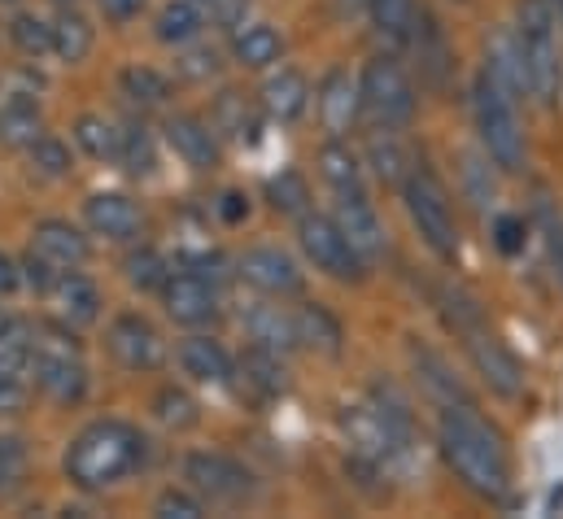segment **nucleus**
<instances>
[{
	"instance_id": "1",
	"label": "nucleus",
	"mask_w": 563,
	"mask_h": 519,
	"mask_svg": "<svg viewBox=\"0 0 563 519\" xmlns=\"http://www.w3.org/2000/svg\"><path fill=\"white\" fill-rule=\"evenodd\" d=\"M437 441L445 463L454 467V476L489 503H507L511 498V463H507V441L498 428H489L467 401H450L441 410L437 423Z\"/></svg>"
},
{
	"instance_id": "2",
	"label": "nucleus",
	"mask_w": 563,
	"mask_h": 519,
	"mask_svg": "<svg viewBox=\"0 0 563 519\" xmlns=\"http://www.w3.org/2000/svg\"><path fill=\"white\" fill-rule=\"evenodd\" d=\"M144 459V437L123 423V419H97L88 423L70 450H66V476L70 485L97 494V489H110L119 485L123 476H132Z\"/></svg>"
},
{
	"instance_id": "3",
	"label": "nucleus",
	"mask_w": 563,
	"mask_h": 519,
	"mask_svg": "<svg viewBox=\"0 0 563 519\" xmlns=\"http://www.w3.org/2000/svg\"><path fill=\"white\" fill-rule=\"evenodd\" d=\"M516 35L525 53V84L542 106H555L563 88V57L555 40V13L547 0H520L516 9Z\"/></svg>"
},
{
	"instance_id": "4",
	"label": "nucleus",
	"mask_w": 563,
	"mask_h": 519,
	"mask_svg": "<svg viewBox=\"0 0 563 519\" xmlns=\"http://www.w3.org/2000/svg\"><path fill=\"white\" fill-rule=\"evenodd\" d=\"M472 114H476V131H481L489 162L503 166L507 175H520L525 170V131L516 119L511 92H503V84L489 70H481V79L472 88Z\"/></svg>"
},
{
	"instance_id": "5",
	"label": "nucleus",
	"mask_w": 563,
	"mask_h": 519,
	"mask_svg": "<svg viewBox=\"0 0 563 519\" xmlns=\"http://www.w3.org/2000/svg\"><path fill=\"white\" fill-rule=\"evenodd\" d=\"M402 201H407V214H411L416 232L423 236V245L437 258H454L459 254V228H454V210H450L445 184L428 166H411V175L402 179Z\"/></svg>"
},
{
	"instance_id": "6",
	"label": "nucleus",
	"mask_w": 563,
	"mask_h": 519,
	"mask_svg": "<svg viewBox=\"0 0 563 519\" xmlns=\"http://www.w3.org/2000/svg\"><path fill=\"white\" fill-rule=\"evenodd\" d=\"M358 97H363V110L385 128H402L416 119V88L394 57H372L363 66Z\"/></svg>"
},
{
	"instance_id": "7",
	"label": "nucleus",
	"mask_w": 563,
	"mask_h": 519,
	"mask_svg": "<svg viewBox=\"0 0 563 519\" xmlns=\"http://www.w3.org/2000/svg\"><path fill=\"white\" fill-rule=\"evenodd\" d=\"M297 241L306 250V258L314 262V270L341 279V284H358L367 275V262L358 258V250L345 241V232L336 228V219L328 214H301L297 219Z\"/></svg>"
},
{
	"instance_id": "8",
	"label": "nucleus",
	"mask_w": 563,
	"mask_h": 519,
	"mask_svg": "<svg viewBox=\"0 0 563 519\" xmlns=\"http://www.w3.org/2000/svg\"><path fill=\"white\" fill-rule=\"evenodd\" d=\"M463 345H467V358L481 372V380L498 393V397L516 401L525 393V367H520V358L485 328V319L472 323V328H463Z\"/></svg>"
},
{
	"instance_id": "9",
	"label": "nucleus",
	"mask_w": 563,
	"mask_h": 519,
	"mask_svg": "<svg viewBox=\"0 0 563 519\" xmlns=\"http://www.w3.org/2000/svg\"><path fill=\"white\" fill-rule=\"evenodd\" d=\"M184 476L197 494L214 498V503H245L254 498V472L228 454H214V450H201V454H188L184 463Z\"/></svg>"
},
{
	"instance_id": "10",
	"label": "nucleus",
	"mask_w": 563,
	"mask_h": 519,
	"mask_svg": "<svg viewBox=\"0 0 563 519\" xmlns=\"http://www.w3.org/2000/svg\"><path fill=\"white\" fill-rule=\"evenodd\" d=\"M110 341V354L128 367V372H157L162 358H166V345H162V332L144 319V314H119L106 332Z\"/></svg>"
},
{
	"instance_id": "11",
	"label": "nucleus",
	"mask_w": 563,
	"mask_h": 519,
	"mask_svg": "<svg viewBox=\"0 0 563 519\" xmlns=\"http://www.w3.org/2000/svg\"><path fill=\"white\" fill-rule=\"evenodd\" d=\"M162 306H166V314L175 323L201 328V323H210L219 314V292H214V284L201 270H179V275H166Z\"/></svg>"
},
{
	"instance_id": "12",
	"label": "nucleus",
	"mask_w": 563,
	"mask_h": 519,
	"mask_svg": "<svg viewBox=\"0 0 563 519\" xmlns=\"http://www.w3.org/2000/svg\"><path fill=\"white\" fill-rule=\"evenodd\" d=\"M332 219H336V228L345 232V241L358 250V258L367 262V266L385 254V223H380V214L372 210L367 192H341Z\"/></svg>"
},
{
	"instance_id": "13",
	"label": "nucleus",
	"mask_w": 563,
	"mask_h": 519,
	"mask_svg": "<svg viewBox=\"0 0 563 519\" xmlns=\"http://www.w3.org/2000/svg\"><path fill=\"white\" fill-rule=\"evenodd\" d=\"M236 270H241V279L250 288H258L267 297H292V292H301V266L288 258L284 250H272V245L250 250L245 258L236 262Z\"/></svg>"
},
{
	"instance_id": "14",
	"label": "nucleus",
	"mask_w": 563,
	"mask_h": 519,
	"mask_svg": "<svg viewBox=\"0 0 563 519\" xmlns=\"http://www.w3.org/2000/svg\"><path fill=\"white\" fill-rule=\"evenodd\" d=\"M31 254H40L57 270H79L88 262V236L79 228H70L66 219H44L31 232Z\"/></svg>"
},
{
	"instance_id": "15",
	"label": "nucleus",
	"mask_w": 563,
	"mask_h": 519,
	"mask_svg": "<svg viewBox=\"0 0 563 519\" xmlns=\"http://www.w3.org/2000/svg\"><path fill=\"white\" fill-rule=\"evenodd\" d=\"M314 97H319V123L332 131V135L354 131L358 110H363V97H358V84L350 79V70H328Z\"/></svg>"
},
{
	"instance_id": "16",
	"label": "nucleus",
	"mask_w": 563,
	"mask_h": 519,
	"mask_svg": "<svg viewBox=\"0 0 563 519\" xmlns=\"http://www.w3.org/2000/svg\"><path fill=\"white\" fill-rule=\"evenodd\" d=\"M84 219H88V228L97 236H110V241H132V236H141L144 228L141 206L128 201L123 192H97V197H88Z\"/></svg>"
},
{
	"instance_id": "17",
	"label": "nucleus",
	"mask_w": 563,
	"mask_h": 519,
	"mask_svg": "<svg viewBox=\"0 0 563 519\" xmlns=\"http://www.w3.org/2000/svg\"><path fill=\"white\" fill-rule=\"evenodd\" d=\"M166 144L192 166V170H214L219 166V135L210 123L192 119V114H175L166 119Z\"/></svg>"
},
{
	"instance_id": "18",
	"label": "nucleus",
	"mask_w": 563,
	"mask_h": 519,
	"mask_svg": "<svg viewBox=\"0 0 563 519\" xmlns=\"http://www.w3.org/2000/svg\"><path fill=\"white\" fill-rule=\"evenodd\" d=\"M306 101H310V84H306V75L292 70V66H280V70L263 84V92H258L263 114L276 119V123L301 119V114H306Z\"/></svg>"
},
{
	"instance_id": "19",
	"label": "nucleus",
	"mask_w": 563,
	"mask_h": 519,
	"mask_svg": "<svg viewBox=\"0 0 563 519\" xmlns=\"http://www.w3.org/2000/svg\"><path fill=\"white\" fill-rule=\"evenodd\" d=\"M241 323H245L250 341L263 345V350H276V354L297 350V323H292V314L280 310V306H272V301H254L250 310H241Z\"/></svg>"
},
{
	"instance_id": "20",
	"label": "nucleus",
	"mask_w": 563,
	"mask_h": 519,
	"mask_svg": "<svg viewBox=\"0 0 563 519\" xmlns=\"http://www.w3.org/2000/svg\"><path fill=\"white\" fill-rule=\"evenodd\" d=\"M53 301H57V314L66 319V323H75V328H84V323H97V314H101V292H97V284L92 279H84L79 270H62L57 279H53Z\"/></svg>"
},
{
	"instance_id": "21",
	"label": "nucleus",
	"mask_w": 563,
	"mask_h": 519,
	"mask_svg": "<svg viewBox=\"0 0 563 519\" xmlns=\"http://www.w3.org/2000/svg\"><path fill=\"white\" fill-rule=\"evenodd\" d=\"M179 367L197 380V385H228L232 380V358L214 336H188L179 345Z\"/></svg>"
},
{
	"instance_id": "22",
	"label": "nucleus",
	"mask_w": 563,
	"mask_h": 519,
	"mask_svg": "<svg viewBox=\"0 0 563 519\" xmlns=\"http://www.w3.org/2000/svg\"><path fill=\"white\" fill-rule=\"evenodd\" d=\"M284 40L276 26L267 22H250V26H236V40H232V57L245 66V70H267L272 62H280Z\"/></svg>"
},
{
	"instance_id": "23",
	"label": "nucleus",
	"mask_w": 563,
	"mask_h": 519,
	"mask_svg": "<svg viewBox=\"0 0 563 519\" xmlns=\"http://www.w3.org/2000/svg\"><path fill=\"white\" fill-rule=\"evenodd\" d=\"M210 128L219 131V135H228V140H254L258 135V110H254V101L245 92L228 88V92L214 97Z\"/></svg>"
},
{
	"instance_id": "24",
	"label": "nucleus",
	"mask_w": 563,
	"mask_h": 519,
	"mask_svg": "<svg viewBox=\"0 0 563 519\" xmlns=\"http://www.w3.org/2000/svg\"><path fill=\"white\" fill-rule=\"evenodd\" d=\"M40 135H44V119L31 97H9L0 106V144L4 148H31Z\"/></svg>"
},
{
	"instance_id": "25",
	"label": "nucleus",
	"mask_w": 563,
	"mask_h": 519,
	"mask_svg": "<svg viewBox=\"0 0 563 519\" xmlns=\"http://www.w3.org/2000/svg\"><path fill=\"white\" fill-rule=\"evenodd\" d=\"M292 323H297V345H306L323 358H341V323L323 306H301L292 314Z\"/></svg>"
},
{
	"instance_id": "26",
	"label": "nucleus",
	"mask_w": 563,
	"mask_h": 519,
	"mask_svg": "<svg viewBox=\"0 0 563 519\" xmlns=\"http://www.w3.org/2000/svg\"><path fill=\"white\" fill-rule=\"evenodd\" d=\"M319 175L323 184L341 197V192H363V166H358V153L350 144H341V135L332 144L319 148Z\"/></svg>"
},
{
	"instance_id": "27",
	"label": "nucleus",
	"mask_w": 563,
	"mask_h": 519,
	"mask_svg": "<svg viewBox=\"0 0 563 519\" xmlns=\"http://www.w3.org/2000/svg\"><path fill=\"white\" fill-rule=\"evenodd\" d=\"M53 53H57L66 66H75V62H84V57L92 53V22H88L75 4H66V9L57 13V22H53Z\"/></svg>"
},
{
	"instance_id": "28",
	"label": "nucleus",
	"mask_w": 563,
	"mask_h": 519,
	"mask_svg": "<svg viewBox=\"0 0 563 519\" xmlns=\"http://www.w3.org/2000/svg\"><path fill=\"white\" fill-rule=\"evenodd\" d=\"M241 376H245V385L258 393V397H280L288 389V372H284L280 354L276 350H263V345H254L241 358Z\"/></svg>"
},
{
	"instance_id": "29",
	"label": "nucleus",
	"mask_w": 563,
	"mask_h": 519,
	"mask_svg": "<svg viewBox=\"0 0 563 519\" xmlns=\"http://www.w3.org/2000/svg\"><path fill=\"white\" fill-rule=\"evenodd\" d=\"M201 26H206V13H201L192 0H170V4L157 13V40H162V44H175V48L192 44V40L201 35Z\"/></svg>"
},
{
	"instance_id": "30",
	"label": "nucleus",
	"mask_w": 563,
	"mask_h": 519,
	"mask_svg": "<svg viewBox=\"0 0 563 519\" xmlns=\"http://www.w3.org/2000/svg\"><path fill=\"white\" fill-rule=\"evenodd\" d=\"M75 140H79V148H84L88 157H97V162H119L123 131L114 128L110 119H101V114H79V119H75Z\"/></svg>"
},
{
	"instance_id": "31",
	"label": "nucleus",
	"mask_w": 563,
	"mask_h": 519,
	"mask_svg": "<svg viewBox=\"0 0 563 519\" xmlns=\"http://www.w3.org/2000/svg\"><path fill=\"white\" fill-rule=\"evenodd\" d=\"M367 13L376 22V31L389 35V40H411L416 22H420V4L416 0H372Z\"/></svg>"
},
{
	"instance_id": "32",
	"label": "nucleus",
	"mask_w": 563,
	"mask_h": 519,
	"mask_svg": "<svg viewBox=\"0 0 563 519\" xmlns=\"http://www.w3.org/2000/svg\"><path fill=\"white\" fill-rule=\"evenodd\" d=\"M367 162L376 166L380 184H398V188H402V179L411 175V157H407V148H402V144H398L389 131L367 140Z\"/></svg>"
},
{
	"instance_id": "33",
	"label": "nucleus",
	"mask_w": 563,
	"mask_h": 519,
	"mask_svg": "<svg viewBox=\"0 0 563 519\" xmlns=\"http://www.w3.org/2000/svg\"><path fill=\"white\" fill-rule=\"evenodd\" d=\"M153 415H157L166 428H175V432H188V428L201 423V406L184 389H175V385H166V389L153 397Z\"/></svg>"
},
{
	"instance_id": "34",
	"label": "nucleus",
	"mask_w": 563,
	"mask_h": 519,
	"mask_svg": "<svg viewBox=\"0 0 563 519\" xmlns=\"http://www.w3.org/2000/svg\"><path fill=\"white\" fill-rule=\"evenodd\" d=\"M123 92H128L136 106H166V101H170V84H166V75H157L153 66H128V70H123Z\"/></svg>"
},
{
	"instance_id": "35",
	"label": "nucleus",
	"mask_w": 563,
	"mask_h": 519,
	"mask_svg": "<svg viewBox=\"0 0 563 519\" xmlns=\"http://www.w3.org/2000/svg\"><path fill=\"white\" fill-rule=\"evenodd\" d=\"M267 197H272V206L280 210V214H306V206H310V188H306V179L297 175V170H280L272 184H267Z\"/></svg>"
},
{
	"instance_id": "36",
	"label": "nucleus",
	"mask_w": 563,
	"mask_h": 519,
	"mask_svg": "<svg viewBox=\"0 0 563 519\" xmlns=\"http://www.w3.org/2000/svg\"><path fill=\"white\" fill-rule=\"evenodd\" d=\"M9 35H13V44H18L26 57L53 53V26H48L44 18H35V13H18L13 26H9Z\"/></svg>"
},
{
	"instance_id": "37",
	"label": "nucleus",
	"mask_w": 563,
	"mask_h": 519,
	"mask_svg": "<svg viewBox=\"0 0 563 519\" xmlns=\"http://www.w3.org/2000/svg\"><path fill=\"white\" fill-rule=\"evenodd\" d=\"M119 162L128 166V175H153V166H157V157H153V140H148V131L144 128H123V144H119Z\"/></svg>"
},
{
	"instance_id": "38",
	"label": "nucleus",
	"mask_w": 563,
	"mask_h": 519,
	"mask_svg": "<svg viewBox=\"0 0 563 519\" xmlns=\"http://www.w3.org/2000/svg\"><path fill=\"white\" fill-rule=\"evenodd\" d=\"M123 275H128V284L132 288H162L166 284V262L157 250H132L128 258H123Z\"/></svg>"
},
{
	"instance_id": "39",
	"label": "nucleus",
	"mask_w": 563,
	"mask_h": 519,
	"mask_svg": "<svg viewBox=\"0 0 563 519\" xmlns=\"http://www.w3.org/2000/svg\"><path fill=\"white\" fill-rule=\"evenodd\" d=\"M31 166L40 175H48V179H66L70 175V148L62 140H53V135H40L31 144Z\"/></svg>"
},
{
	"instance_id": "40",
	"label": "nucleus",
	"mask_w": 563,
	"mask_h": 519,
	"mask_svg": "<svg viewBox=\"0 0 563 519\" xmlns=\"http://www.w3.org/2000/svg\"><path fill=\"white\" fill-rule=\"evenodd\" d=\"M153 516L157 519H201L206 516V503L192 498V494H184V489H166V494H157Z\"/></svg>"
},
{
	"instance_id": "41",
	"label": "nucleus",
	"mask_w": 563,
	"mask_h": 519,
	"mask_svg": "<svg viewBox=\"0 0 563 519\" xmlns=\"http://www.w3.org/2000/svg\"><path fill=\"white\" fill-rule=\"evenodd\" d=\"M416 367H420V376H423V385L437 393V397H445V401H463V393H459V385H454V376L445 372V363L441 358H432V354H416Z\"/></svg>"
},
{
	"instance_id": "42",
	"label": "nucleus",
	"mask_w": 563,
	"mask_h": 519,
	"mask_svg": "<svg viewBox=\"0 0 563 519\" xmlns=\"http://www.w3.org/2000/svg\"><path fill=\"white\" fill-rule=\"evenodd\" d=\"M175 66H179V75H184V79L201 84V79H214V75H219V53L201 44V48H188V53H184Z\"/></svg>"
},
{
	"instance_id": "43",
	"label": "nucleus",
	"mask_w": 563,
	"mask_h": 519,
	"mask_svg": "<svg viewBox=\"0 0 563 519\" xmlns=\"http://www.w3.org/2000/svg\"><path fill=\"white\" fill-rule=\"evenodd\" d=\"M26 367H31V341H22V332L4 336V341H0V376L22 380Z\"/></svg>"
},
{
	"instance_id": "44",
	"label": "nucleus",
	"mask_w": 563,
	"mask_h": 519,
	"mask_svg": "<svg viewBox=\"0 0 563 519\" xmlns=\"http://www.w3.org/2000/svg\"><path fill=\"white\" fill-rule=\"evenodd\" d=\"M538 219H542V236H547L551 262H555V270H560V279H563V214L551 201H542V206H538Z\"/></svg>"
},
{
	"instance_id": "45",
	"label": "nucleus",
	"mask_w": 563,
	"mask_h": 519,
	"mask_svg": "<svg viewBox=\"0 0 563 519\" xmlns=\"http://www.w3.org/2000/svg\"><path fill=\"white\" fill-rule=\"evenodd\" d=\"M26 467V445L18 437H0V489H9Z\"/></svg>"
},
{
	"instance_id": "46",
	"label": "nucleus",
	"mask_w": 563,
	"mask_h": 519,
	"mask_svg": "<svg viewBox=\"0 0 563 519\" xmlns=\"http://www.w3.org/2000/svg\"><path fill=\"white\" fill-rule=\"evenodd\" d=\"M494 245L511 258V254H520L525 250V219H516V214H503L498 223H494Z\"/></svg>"
},
{
	"instance_id": "47",
	"label": "nucleus",
	"mask_w": 563,
	"mask_h": 519,
	"mask_svg": "<svg viewBox=\"0 0 563 519\" xmlns=\"http://www.w3.org/2000/svg\"><path fill=\"white\" fill-rule=\"evenodd\" d=\"M206 18L219 22V26H228V31H236L250 18V0H210V13Z\"/></svg>"
},
{
	"instance_id": "48",
	"label": "nucleus",
	"mask_w": 563,
	"mask_h": 519,
	"mask_svg": "<svg viewBox=\"0 0 563 519\" xmlns=\"http://www.w3.org/2000/svg\"><path fill=\"white\" fill-rule=\"evenodd\" d=\"M18 270H26V275H22V279H26V284H31V288H35V292H48V288H53V279H57V275H62V270H57V266H48V262L40 258V254H31V258L22 262V266H18Z\"/></svg>"
},
{
	"instance_id": "49",
	"label": "nucleus",
	"mask_w": 563,
	"mask_h": 519,
	"mask_svg": "<svg viewBox=\"0 0 563 519\" xmlns=\"http://www.w3.org/2000/svg\"><path fill=\"white\" fill-rule=\"evenodd\" d=\"M26 406V389L13 376H0V415H18Z\"/></svg>"
},
{
	"instance_id": "50",
	"label": "nucleus",
	"mask_w": 563,
	"mask_h": 519,
	"mask_svg": "<svg viewBox=\"0 0 563 519\" xmlns=\"http://www.w3.org/2000/svg\"><path fill=\"white\" fill-rule=\"evenodd\" d=\"M97 4H101V13H106L110 22H132L144 9V0H97Z\"/></svg>"
},
{
	"instance_id": "51",
	"label": "nucleus",
	"mask_w": 563,
	"mask_h": 519,
	"mask_svg": "<svg viewBox=\"0 0 563 519\" xmlns=\"http://www.w3.org/2000/svg\"><path fill=\"white\" fill-rule=\"evenodd\" d=\"M219 214H223L228 223H241V219L250 214V201H245L241 192H223V197H219Z\"/></svg>"
},
{
	"instance_id": "52",
	"label": "nucleus",
	"mask_w": 563,
	"mask_h": 519,
	"mask_svg": "<svg viewBox=\"0 0 563 519\" xmlns=\"http://www.w3.org/2000/svg\"><path fill=\"white\" fill-rule=\"evenodd\" d=\"M18 279H22V275H18V262L0 254V292H13V288H18Z\"/></svg>"
},
{
	"instance_id": "53",
	"label": "nucleus",
	"mask_w": 563,
	"mask_h": 519,
	"mask_svg": "<svg viewBox=\"0 0 563 519\" xmlns=\"http://www.w3.org/2000/svg\"><path fill=\"white\" fill-rule=\"evenodd\" d=\"M13 332H22V328H18V319L9 314V306H0V341H4V336H13Z\"/></svg>"
},
{
	"instance_id": "54",
	"label": "nucleus",
	"mask_w": 563,
	"mask_h": 519,
	"mask_svg": "<svg viewBox=\"0 0 563 519\" xmlns=\"http://www.w3.org/2000/svg\"><path fill=\"white\" fill-rule=\"evenodd\" d=\"M367 4H372V0H341L345 13H358V9H367Z\"/></svg>"
},
{
	"instance_id": "55",
	"label": "nucleus",
	"mask_w": 563,
	"mask_h": 519,
	"mask_svg": "<svg viewBox=\"0 0 563 519\" xmlns=\"http://www.w3.org/2000/svg\"><path fill=\"white\" fill-rule=\"evenodd\" d=\"M551 4V13H555V22H563V0H547Z\"/></svg>"
},
{
	"instance_id": "56",
	"label": "nucleus",
	"mask_w": 563,
	"mask_h": 519,
	"mask_svg": "<svg viewBox=\"0 0 563 519\" xmlns=\"http://www.w3.org/2000/svg\"><path fill=\"white\" fill-rule=\"evenodd\" d=\"M192 4H197V9H201V13H210V0H192Z\"/></svg>"
},
{
	"instance_id": "57",
	"label": "nucleus",
	"mask_w": 563,
	"mask_h": 519,
	"mask_svg": "<svg viewBox=\"0 0 563 519\" xmlns=\"http://www.w3.org/2000/svg\"><path fill=\"white\" fill-rule=\"evenodd\" d=\"M57 4H62V9H66V4H75V0H57Z\"/></svg>"
},
{
	"instance_id": "58",
	"label": "nucleus",
	"mask_w": 563,
	"mask_h": 519,
	"mask_svg": "<svg viewBox=\"0 0 563 519\" xmlns=\"http://www.w3.org/2000/svg\"><path fill=\"white\" fill-rule=\"evenodd\" d=\"M0 4H18V0H0Z\"/></svg>"
}]
</instances>
